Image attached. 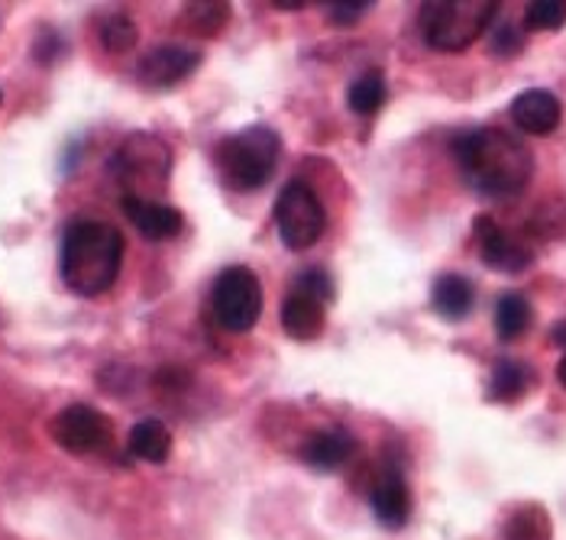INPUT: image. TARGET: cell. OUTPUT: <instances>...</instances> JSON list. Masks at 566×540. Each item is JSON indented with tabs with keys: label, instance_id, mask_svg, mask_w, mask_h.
Instances as JSON below:
<instances>
[{
	"label": "cell",
	"instance_id": "1",
	"mask_svg": "<svg viewBox=\"0 0 566 540\" xmlns=\"http://www.w3.org/2000/svg\"><path fill=\"white\" fill-rule=\"evenodd\" d=\"M453 159L467 184L492 201L515 198L534 176L527 142L502 127H476L453 139Z\"/></svg>",
	"mask_w": 566,
	"mask_h": 540
},
{
	"label": "cell",
	"instance_id": "2",
	"mask_svg": "<svg viewBox=\"0 0 566 540\" xmlns=\"http://www.w3.org/2000/svg\"><path fill=\"white\" fill-rule=\"evenodd\" d=\"M62 282L69 292L94 298L104 295L124 266V233L104 221H75L62 236Z\"/></svg>",
	"mask_w": 566,
	"mask_h": 540
},
{
	"label": "cell",
	"instance_id": "3",
	"mask_svg": "<svg viewBox=\"0 0 566 540\" xmlns=\"http://www.w3.org/2000/svg\"><path fill=\"white\" fill-rule=\"evenodd\" d=\"M282 156V139L269 127H247L240 134L223 136L214 149V166L220 181L230 191H260L275 176Z\"/></svg>",
	"mask_w": 566,
	"mask_h": 540
},
{
	"label": "cell",
	"instance_id": "4",
	"mask_svg": "<svg viewBox=\"0 0 566 540\" xmlns=\"http://www.w3.org/2000/svg\"><path fill=\"white\" fill-rule=\"evenodd\" d=\"M499 7V0H431L421 3L418 27L437 52H463L492 27Z\"/></svg>",
	"mask_w": 566,
	"mask_h": 540
},
{
	"label": "cell",
	"instance_id": "5",
	"mask_svg": "<svg viewBox=\"0 0 566 540\" xmlns=\"http://www.w3.org/2000/svg\"><path fill=\"white\" fill-rule=\"evenodd\" d=\"M117 181L127 184L124 198H149L146 191H163L172 176V149L153 134H133L111 159Z\"/></svg>",
	"mask_w": 566,
	"mask_h": 540
},
{
	"label": "cell",
	"instance_id": "6",
	"mask_svg": "<svg viewBox=\"0 0 566 540\" xmlns=\"http://www.w3.org/2000/svg\"><path fill=\"white\" fill-rule=\"evenodd\" d=\"M211 308L223 330L247 333L262 317V285L260 275L247 266H230L218 275L211 292Z\"/></svg>",
	"mask_w": 566,
	"mask_h": 540
},
{
	"label": "cell",
	"instance_id": "7",
	"mask_svg": "<svg viewBox=\"0 0 566 540\" xmlns=\"http://www.w3.org/2000/svg\"><path fill=\"white\" fill-rule=\"evenodd\" d=\"M275 226H279V236L289 250L302 253L311 250L324 226H327V214H324V204L321 198L314 194V188L305 181H289L282 191H279V201H275Z\"/></svg>",
	"mask_w": 566,
	"mask_h": 540
},
{
	"label": "cell",
	"instance_id": "8",
	"mask_svg": "<svg viewBox=\"0 0 566 540\" xmlns=\"http://www.w3.org/2000/svg\"><path fill=\"white\" fill-rule=\"evenodd\" d=\"M52 437L62 451L75 456L104 453L114 441L111 421L91 405H69L52 417Z\"/></svg>",
	"mask_w": 566,
	"mask_h": 540
},
{
	"label": "cell",
	"instance_id": "9",
	"mask_svg": "<svg viewBox=\"0 0 566 540\" xmlns=\"http://www.w3.org/2000/svg\"><path fill=\"white\" fill-rule=\"evenodd\" d=\"M201 65V52L188 49V45H156L149 49L139 65H136V78L149 88H172L178 82H185L195 68Z\"/></svg>",
	"mask_w": 566,
	"mask_h": 540
},
{
	"label": "cell",
	"instance_id": "10",
	"mask_svg": "<svg viewBox=\"0 0 566 540\" xmlns=\"http://www.w3.org/2000/svg\"><path fill=\"white\" fill-rule=\"evenodd\" d=\"M476 243H480L482 263L489 269L515 275V272H524L534 263V250L524 240H518L515 233L502 230L492 218L476 221Z\"/></svg>",
	"mask_w": 566,
	"mask_h": 540
},
{
	"label": "cell",
	"instance_id": "11",
	"mask_svg": "<svg viewBox=\"0 0 566 540\" xmlns=\"http://www.w3.org/2000/svg\"><path fill=\"white\" fill-rule=\"evenodd\" d=\"M369 505H373V515H376V521L382 528L398 531V528L408 525V518H411V489H408V483H405L398 466L389 463L379 473V479H376V486L369 493Z\"/></svg>",
	"mask_w": 566,
	"mask_h": 540
},
{
	"label": "cell",
	"instance_id": "12",
	"mask_svg": "<svg viewBox=\"0 0 566 540\" xmlns=\"http://www.w3.org/2000/svg\"><path fill=\"white\" fill-rule=\"evenodd\" d=\"M564 107L557 100V94L544 88H527L512 100V120L518 124V130L531 136H547L560 127Z\"/></svg>",
	"mask_w": 566,
	"mask_h": 540
},
{
	"label": "cell",
	"instance_id": "13",
	"mask_svg": "<svg viewBox=\"0 0 566 540\" xmlns=\"http://www.w3.org/2000/svg\"><path fill=\"white\" fill-rule=\"evenodd\" d=\"M124 214L146 240H175L185 226L181 211L172 204H163L156 198H124Z\"/></svg>",
	"mask_w": 566,
	"mask_h": 540
},
{
	"label": "cell",
	"instance_id": "14",
	"mask_svg": "<svg viewBox=\"0 0 566 540\" xmlns=\"http://www.w3.org/2000/svg\"><path fill=\"white\" fill-rule=\"evenodd\" d=\"M324 301L307 295L302 288H292V295L282 305V327L292 340H317L324 333Z\"/></svg>",
	"mask_w": 566,
	"mask_h": 540
},
{
	"label": "cell",
	"instance_id": "15",
	"mask_svg": "<svg viewBox=\"0 0 566 540\" xmlns=\"http://www.w3.org/2000/svg\"><path fill=\"white\" fill-rule=\"evenodd\" d=\"M356 453V441L347 431H317L302 444V459L317 473H334L340 466H347Z\"/></svg>",
	"mask_w": 566,
	"mask_h": 540
},
{
	"label": "cell",
	"instance_id": "16",
	"mask_svg": "<svg viewBox=\"0 0 566 540\" xmlns=\"http://www.w3.org/2000/svg\"><path fill=\"white\" fill-rule=\"evenodd\" d=\"M431 305L443 320H463L476 305V288H473L470 278H463L457 272H447V275L437 278L434 288H431Z\"/></svg>",
	"mask_w": 566,
	"mask_h": 540
},
{
	"label": "cell",
	"instance_id": "17",
	"mask_svg": "<svg viewBox=\"0 0 566 540\" xmlns=\"http://www.w3.org/2000/svg\"><path fill=\"white\" fill-rule=\"evenodd\" d=\"M127 451L143 463H166L172 453V434L159 417H146L139 424H133L130 437H127Z\"/></svg>",
	"mask_w": 566,
	"mask_h": 540
},
{
	"label": "cell",
	"instance_id": "18",
	"mask_svg": "<svg viewBox=\"0 0 566 540\" xmlns=\"http://www.w3.org/2000/svg\"><path fill=\"white\" fill-rule=\"evenodd\" d=\"M505 540H554V525H551V515L544 505L537 501H527V505H518L509 521H505V531H502Z\"/></svg>",
	"mask_w": 566,
	"mask_h": 540
},
{
	"label": "cell",
	"instance_id": "19",
	"mask_svg": "<svg viewBox=\"0 0 566 540\" xmlns=\"http://www.w3.org/2000/svg\"><path fill=\"white\" fill-rule=\"evenodd\" d=\"M531 301L518 295V292H509V295H502L499 298V305H495V333H499V340L502 343H512V340H518L524 330L531 327Z\"/></svg>",
	"mask_w": 566,
	"mask_h": 540
},
{
	"label": "cell",
	"instance_id": "20",
	"mask_svg": "<svg viewBox=\"0 0 566 540\" xmlns=\"http://www.w3.org/2000/svg\"><path fill=\"white\" fill-rule=\"evenodd\" d=\"M531 385V369L518 360H499L492 366L489 399L492 402H518Z\"/></svg>",
	"mask_w": 566,
	"mask_h": 540
},
{
	"label": "cell",
	"instance_id": "21",
	"mask_svg": "<svg viewBox=\"0 0 566 540\" xmlns=\"http://www.w3.org/2000/svg\"><path fill=\"white\" fill-rule=\"evenodd\" d=\"M386 97H389V85H386V75H382V72H366V75H359L347 91L349 110L359 114V117L379 114L382 104H386Z\"/></svg>",
	"mask_w": 566,
	"mask_h": 540
},
{
	"label": "cell",
	"instance_id": "22",
	"mask_svg": "<svg viewBox=\"0 0 566 540\" xmlns=\"http://www.w3.org/2000/svg\"><path fill=\"white\" fill-rule=\"evenodd\" d=\"M230 20V3H188L185 27L198 36H218Z\"/></svg>",
	"mask_w": 566,
	"mask_h": 540
},
{
	"label": "cell",
	"instance_id": "23",
	"mask_svg": "<svg viewBox=\"0 0 566 540\" xmlns=\"http://www.w3.org/2000/svg\"><path fill=\"white\" fill-rule=\"evenodd\" d=\"M566 23V0H531L524 7V27L537 33L560 30Z\"/></svg>",
	"mask_w": 566,
	"mask_h": 540
},
{
	"label": "cell",
	"instance_id": "24",
	"mask_svg": "<svg viewBox=\"0 0 566 540\" xmlns=\"http://www.w3.org/2000/svg\"><path fill=\"white\" fill-rule=\"evenodd\" d=\"M101 43L107 52H130L136 45V27H133L130 17L124 13H114L101 23Z\"/></svg>",
	"mask_w": 566,
	"mask_h": 540
},
{
	"label": "cell",
	"instance_id": "25",
	"mask_svg": "<svg viewBox=\"0 0 566 540\" xmlns=\"http://www.w3.org/2000/svg\"><path fill=\"white\" fill-rule=\"evenodd\" d=\"M489 49H492L495 55H502V59L518 55V52L524 49L522 27H515V23H502V27H495V30H492V43H489Z\"/></svg>",
	"mask_w": 566,
	"mask_h": 540
},
{
	"label": "cell",
	"instance_id": "26",
	"mask_svg": "<svg viewBox=\"0 0 566 540\" xmlns=\"http://www.w3.org/2000/svg\"><path fill=\"white\" fill-rule=\"evenodd\" d=\"M295 288H302V292H307V295L321 298L324 305H327V301H334V278H331L324 269L302 272V275H298V282H295Z\"/></svg>",
	"mask_w": 566,
	"mask_h": 540
},
{
	"label": "cell",
	"instance_id": "27",
	"mask_svg": "<svg viewBox=\"0 0 566 540\" xmlns=\"http://www.w3.org/2000/svg\"><path fill=\"white\" fill-rule=\"evenodd\" d=\"M369 7H373L369 0H334V3H327V13L337 27H353L359 17H366Z\"/></svg>",
	"mask_w": 566,
	"mask_h": 540
},
{
	"label": "cell",
	"instance_id": "28",
	"mask_svg": "<svg viewBox=\"0 0 566 540\" xmlns=\"http://www.w3.org/2000/svg\"><path fill=\"white\" fill-rule=\"evenodd\" d=\"M62 52H65V43H62L55 33H43V36L36 40V45H33V55H36V62H43V65L55 62Z\"/></svg>",
	"mask_w": 566,
	"mask_h": 540
},
{
	"label": "cell",
	"instance_id": "29",
	"mask_svg": "<svg viewBox=\"0 0 566 540\" xmlns=\"http://www.w3.org/2000/svg\"><path fill=\"white\" fill-rule=\"evenodd\" d=\"M551 340H554L557 347H564V350H566V320H560V324L554 327V333H551Z\"/></svg>",
	"mask_w": 566,
	"mask_h": 540
},
{
	"label": "cell",
	"instance_id": "30",
	"mask_svg": "<svg viewBox=\"0 0 566 540\" xmlns=\"http://www.w3.org/2000/svg\"><path fill=\"white\" fill-rule=\"evenodd\" d=\"M272 7H282V10H295V7H305V0H275Z\"/></svg>",
	"mask_w": 566,
	"mask_h": 540
},
{
	"label": "cell",
	"instance_id": "31",
	"mask_svg": "<svg viewBox=\"0 0 566 540\" xmlns=\"http://www.w3.org/2000/svg\"><path fill=\"white\" fill-rule=\"evenodd\" d=\"M557 379H560V385L566 389V357L560 360V366H557Z\"/></svg>",
	"mask_w": 566,
	"mask_h": 540
}]
</instances>
